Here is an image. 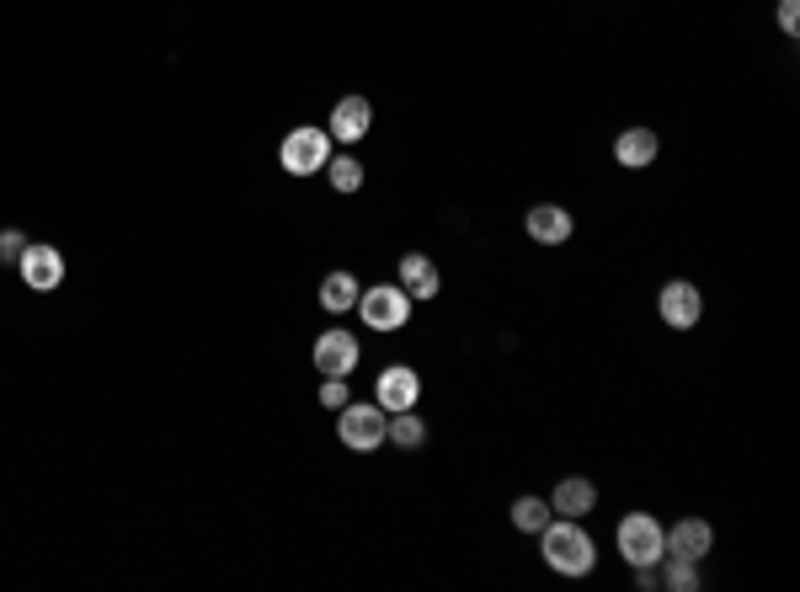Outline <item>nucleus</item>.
<instances>
[{
	"mask_svg": "<svg viewBox=\"0 0 800 592\" xmlns=\"http://www.w3.org/2000/svg\"><path fill=\"white\" fill-rule=\"evenodd\" d=\"M539 545H545V566L560 571V577H587L593 571V539H587V528H582V517H550L545 528H539Z\"/></svg>",
	"mask_w": 800,
	"mask_h": 592,
	"instance_id": "nucleus-1",
	"label": "nucleus"
},
{
	"mask_svg": "<svg viewBox=\"0 0 800 592\" xmlns=\"http://www.w3.org/2000/svg\"><path fill=\"white\" fill-rule=\"evenodd\" d=\"M385 433H390V411H385L379 400H368V406H353V400H347L342 417H336V437H342L347 448H358V454L379 448Z\"/></svg>",
	"mask_w": 800,
	"mask_h": 592,
	"instance_id": "nucleus-2",
	"label": "nucleus"
},
{
	"mask_svg": "<svg viewBox=\"0 0 800 592\" xmlns=\"http://www.w3.org/2000/svg\"><path fill=\"white\" fill-rule=\"evenodd\" d=\"M283 171H294V177H310V171H325V160H331V134L325 128H294L288 139H283Z\"/></svg>",
	"mask_w": 800,
	"mask_h": 592,
	"instance_id": "nucleus-3",
	"label": "nucleus"
},
{
	"mask_svg": "<svg viewBox=\"0 0 800 592\" xmlns=\"http://www.w3.org/2000/svg\"><path fill=\"white\" fill-rule=\"evenodd\" d=\"M411 305H416V299H411L400 283H379V288H363L358 294V310L374 331H396V326H405V320H411Z\"/></svg>",
	"mask_w": 800,
	"mask_h": 592,
	"instance_id": "nucleus-4",
	"label": "nucleus"
},
{
	"mask_svg": "<svg viewBox=\"0 0 800 592\" xmlns=\"http://www.w3.org/2000/svg\"><path fill=\"white\" fill-rule=\"evenodd\" d=\"M619 555L630 560V566H656L662 560V523L651 513H630L619 523Z\"/></svg>",
	"mask_w": 800,
	"mask_h": 592,
	"instance_id": "nucleus-5",
	"label": "nucleus"
},
{
	"mask_svg": "<svg viewBox=\"0 0 800 592\" xmlns=\"http://www.w3.org/2000/svg\"><path fill=\"white\" fill-rule=\"evenodd\" d=\"M656 310H662V320H667L673 331H688L694 320L705 316V299H699V288H694V283L673 277V283H662V294H656Z\"/></svg>",
	"mask_w": 800,
	"mask_h": 592,
	"instance_id": "nucleus-6",
	"label": "nucleus"
},
{
	"mask_svg": "<svg viewBox=\"0 0 800 592\" xmlns=\"http://www.w3.org/2000/svg\"><path fill=\"white\" fill-rule=\"evenodd\" d=\"M710 545H716V534H710L705 517H683V523H673V528H662V550L683 555V560H694V566L710 555Z\"/></svg>",
	"mask_w": 800,
	"mask_h": 592,
	"instance_id": "nucleus-7",
	"label": "nucleus"
},
{
	"mask_svg": "<svg viewBox=\"0 0 800 592\" xmlns=\"http://www.w3.org/2000/svg\"><path fill=\"white\" fill-rule=\"evenodd\" d=\"M368 128H374V107H368L363 96H342V102L331 107V123H325V134L342 139V145H358Z\"/></svg>",
	"mask_w": 800,
	"mask_h": 592,
	"instance_id": "nucleus-8",
	"label": "nucleus"
},
{
	"mask_svg": "<svg viewBox=\"0 0 800 592\" xmlns=\"http://www.w3.org/2000/svg\"><path fill=\"white\" fill-rule=\"evenodd\" d=\"M22 277H27V288H38V294H48V288H59V277H65V257L54 251V246H33L27 240V251H22Z\"/></svg>",
	"mask_w": 800,
	"mask_h": 592,
	"instance_id": "nucleus-9",
	"label": "nucleus"
},
{
	"mask_svg": "<svg viewBox=\"0 0 800 592\" xmlns=\"http://www.w3.org/2000/svg\"><path fill=\"white\" fill-rule=\"evenodd\" d=\"M385 411H411L416 400H422V379H416V368H405V363H396V368H385L379 374V395H374Z\"/></svg>",
	"mask_w": 800,
	"mask_h": 592,
	"instance_id": "nucleus-10",
	"label": "nucleus"
},
{
	"mask_svg": "<svg viewBox=\"0 0 800 592\" xmlns=\"http://www.w3.org/2000/svg\"><path fill=\"white\" fill-rule=\"evenodd\" d=\"M316 368L320 374H353L358 368V337H347V331H325L316 342Z\"/></svg>",
	"mask_w": 800,
	"mask_h": 592,
	"instance_id": "nucleus-11",
	"label": "nucleus"
},
{
	"mask_svg": "<svg viewBox=\"0 0 800 592\" xmlns=\"http://www.w3.org/2000/svg\"><path fill=\"white\" fill-rule=\"evenodd\" d=\"M593 508H598V491L582 475H565L556 486V497H550V513H560V517H587Z\"/></svg>",
	"mask_w": 800,
	"mask_h": 592,
	"instance_id": "nucleus-12",
	"label": "nucleus"
},
{
	"mask_svg": "<svg viewBox=\"0 0 800 592\" xmlns=\"http://www.w3.org/2000/svg\"><path fill=\"white\" fill-rule=\"evenodd\" d=\"M438 283H443L438 267H433L422 251H405V257H400V288H405L411 299H433V294H438Z\"/></svg>",
	"mask_w": 800,
	"mask_h": 592,
	"instance_id": "nucleus-13",
	"label": "nucleus"
},
{
	"mask_svg": "<svg viewBox=\"0 0 800 592\" xmlns=\"http://www.w3.org/2000/svg\"><path fill=\"white\" fill-rule=\"evenodd\" d=\"M528 236L539 240V246H560V240H571V214H565L560 203H539V208H528Z\"/></svg>",
	"mask_w": 800,
	"mask_h": 592,
	"instance_id": "nucleus-14",
	"label": "nucleus"
},
{
	"mask_svg": "<svg viewBox=\"0 0 800 592\" xmlns=\"http://www.w3.org/2000/svg\"><path fill=\"white\" fill-rule=\"evenodd\" d=\"M614 160L630 166V171L651 166V160H656V134H651V128H625V134L614 139Z\"/></svg>",
	"mask_w": 800,
	"mask_h": 592,
	"instance_id": "nucleus-15",
	"label": "nucleus"
},
{
	"mask_svg": "<svg viewBox=\"0 0 800 592\" xmlns=\"http://www.w3.org/2000/svg\"><path fill=\"white\" fill-rule=\"evenodd\" d=\"M358 277L353 273H331L325 283H320V305L331 310V316H342V310H358Z\"/></svg>",
	"mask_w": 800,
	"mask_h": 592,
	"instance_id": "nucleus-16",
	"label": "nucleus"
},
{
	"mask_svg": "<svg viewBox=\"0 0 800 592\" xmlns=\"http://www.w3.org/2000/svg\"><path fill=\"white\" fill-rule=\"evenodd\" d=\"M390 443H400V448H422L427 443V422L416 417V406L411 411H390Z\"/></svg>",
	"mask_w": 800,
	"mask_h": 592,
	"instance_id": "nucleus-17",
	"label": "nucleus"
},
{
	"mask_svg": "<svg viewBox=\"0 0 800 592\" xmlns=\"http://www.w3.org/2000/svg\"><path fill=\"white\" fill-rule=\"evenodd\" d=\"M550 497H518L513 502V528H523V534H539L545 523H550Z\"/></svg>",
	"mask_w": 800,
	"mask_h": 592,
	"instance_id": "nucleus-18",
	"label": "nucleus"
},
{
	"mask_svg": "<svg viewBox=\"0 0 800 592\" xmlns=\"http://www.w3.org/2000/svg\"><path fill=\"white\" fill-rule=\"evenodd\" d=\"M325 177H331V187H336V193H358V187H363V166L353 156H331V160H325Z\"/></svg>",
	"mask_w": 800,
	"mask_h": 592,
	"instance_id": "nucleus-19",
	"label": "nucleus"
},
{
	"mask_svg": "<svg viewBox=\"0 0 800 592\" xmlns=\"http://www.w3.org/2000/svg\"><path fill=\"white\" fill-rule=\"evenodd\" d=\"M667 560V571H662V588L673 592H694L699 588V571H694V560H683V555H662Z\"/></svg>",
	"mask_w": 800,
	"mask_h": 592,
	"instance_id": "nucleus-20",
	"label": "nucleus"
},
{
	"mask_svg": "<svg viewBox=\"0 0 800 592\" xmlns=\"http://www.w3.org/2000/svg\"><path fill=\"white\" fill-rule=\"evenodd\" d=\"M320 406H331V411L347 406V379H342V374H325V385H320Z\"/></svg>",
	"mask_w": 800,
	"mask_h": 592,
	"instance_id": "nucleus-21",
	"label": "nucleus"
},
{
	"mask_svg": "<svg viewBox=\"0 0 800 592\" xmlns=\"http://www.w3.org/2000/svg\"><path fill=\"white\" fill-rule=\"evenodd\" d=\"M22 251H27L22 230H0V262H22Z\"/></svg>",
	"mask_w": 800,
	"mask_h": 592,
	"instance_id": "nucleus-22",
	"label": "nucleus"
},
{
	"mask_svg": "<svg viewBox=\"0 0 800 592\" xmlns=\"http://www.w3.org/2000/svg\"><path fill=\"white\" fill-rule=\"evenodd\" d=\"M779 27H785L790 38L800 33V0H779Z\"/></svg>",
	"mask_w": 800,
	"mask_h": 592,
	"instance_id": "nucleus-23",
	"label": "nucleus"
},
{
	"mask_svg": "<svg viewBox=\"0 0 800 592\" xmlns=\"http://www.w3.org/2000/svg\"><path fill=\"white\" fill-rule=\"evenodd\" d=\"M636 588H662V577H656V571H651V566H636Z\"/></svg>",
	"mask_w": 800,
	"mask_h": 592,
	"instance_id": "nucleus-24",
	"label": "nucleus"
}]
</instances>
